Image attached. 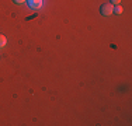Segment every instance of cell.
Instances as JSON below:
<instances>
[{
  "mask_svg": "<svg viewBox=\"0 0 132 126\" xmlns=\"http://www.w3.org/2000/svg\"><path fill=\"white\" fill-rule=\"evenodd\" d=\"M100 13L103 15H111L114 13V4L112 3H105V4H101L100 7Z\"/></svg>",
  "mask_w": 132,
  "mask_h": 126,
  "instance_id": "cell-1",
  "label": "cell"
},
{
  "mask_svg": "<svg viewBox=\"0 0 132 126\" xmlns=\"http://www.w3.org/2000/svg\"><path fill=\"white\" fill-rule=\"evenodd\" d=\"M28 7L32 8V10H38L42 7V0H27Z\"/></svg>",
  "mask_w": 132,
  "mask_h": 126,
  "instance_id": "cell-2",
  "label": "cell"
},
{
  "mask_svg": "<svg viewBox=\"0 0 132 126\" xmlns=\"http://www.w3.org/2000/svg\"><path fill=\"white\" fill-rule=\"evenodd\" d=\"M6 42H7V39H6V37L0 34V48H4V46H6Z\"/></svg>",
  "mask_w": 132,
  "mask_h": 126,
  "instance_id": "cell-3",
  "label": "cell"
},
{
  "mask_svg": "<svg viewBox=\"0 0 132 126\" xmlns=\"http://www.w3.org/2000/svg\"><path fill=\"white\" fill-rule=\"evenodd\" d=\"M114 13H115V14H121V13H122V7H121V6L114 7Z\"/></svg>",
  "mask_w": 132,
  "mask_h": 126,
  "instance_id": "cell-4",
  "label": "cell"
},
{
  "mask_svg": "<svg viewBox=\"0 0 132 126\" xmlns=\"http://www.w3.org/2000/svg\"><path fill=\"white\" fill-rule=\"evenodd\" d=\"M14 3H17V4H21V3H24V2H27V0H13Z\"/></svg>",
  "mask_w": 132,
  "mask_h": 126,
  "instance_id": "cell-5",
  "label": "cell"
},
{
  "mask_svg": "<svg viewBox=\"0 0 132 126\" xmlns=\"http://www.w3.org/2000/svg\"><path fill=\"white\" fill-rule=\"evenodd\" d=\"M111 3H112V4H119L121 0H111Z\"/></svg>",
  "mask_w": 132,
  "mask_h": 126,
  "instance_id": "cell-6",
  "label": "cell"
}]
</instances>
